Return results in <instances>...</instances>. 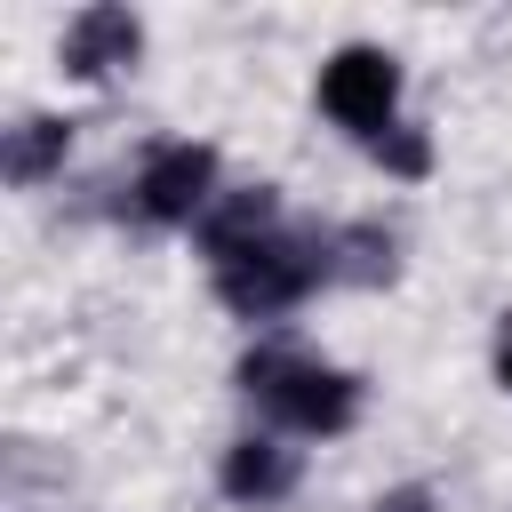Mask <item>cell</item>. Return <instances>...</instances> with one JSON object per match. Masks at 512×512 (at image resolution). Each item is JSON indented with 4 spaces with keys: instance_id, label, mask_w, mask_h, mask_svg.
Returning a JSON list of instances; mask_svg holds the SVG:
<instances>
[{
    "instance_id": "7a4b0ae2",
    "label": "cell",
    "mask_w": 512,
    "mask_h": 512,
    "mask_svg": "<svg viewBox=\"0 0 512 512\" xmlns=\"http://www.w3.org/2000/svg\"><path fill=\"white\" fill-rule=\"evenodd\" d=\"M208 264H216V296H224L240 320H280V312L304 304L320 280H336L328 240H296V232H264V240L224 248V256H208Z\"/></svg>"
},
{
    "instance_id": "8992f818",
    "label": "cell",
    "mask_w": 512,
    "mask_h": 512,
    "mask_svg": "<svg viewBox=\"0 0 512 512\" xmlns=\"http://www.w3.org/2000/svg\"><path fill=\"white\" fill-rule=\"evenodd\" d=\"M216 480H224V496H232V504H256V512H264V504H280V496L296 488V448H280V440H256V432H248V440H232V448H224V472H216Z\"/></svg>"
},
{
    "instance_id": "ba28073f",
    "label": "cell",
    "mask_w": 512,
    "mask_h": 512,
    "mask_svg": "<svg viewBox=\"0 0 512 512\" xmlns=\"http://www.w3.org/2000/svg\"><path fill=\"white\" fill-rule=\"evenodd\" d=\"M64 152H72V120L32 112V120H16V128H8L0 168H8V184H48V176L64 168Z\"/></svg>"
},
{
    "instance_id": "3957f363",
    "label": "cell",
    "mask_w": 512,
    "mask_h": 512,
    "mask_svg": "<svg viewBox=\"0 0 512 512\" xmlns=\"http://www.w3.org/2000/svg\"><path fill=\"white\" fill-rule=\"evenodd\" d=\"M320 112L336 120V128H352V136H384V128H400L392 112H400V56L392 48H368V40H352V48H336L328 64H320Z\"/></svg>"
},
{
    "instance_id": "30bf717a",
    "label": "cell",
    "mask_w": 512,
    "mask_h": 512,
    "mask_svg": "<svg viewBox=\"0 0 512 512\" xmlns=\"http://www.w3.org/2000/svg\"><path fill=\"white\" fill-rule=\"evenodd\" d=\"M376 512H432V488H416V480H408V488H384Z\"/></svg>"
},
{
    "instance_id": "5b68a950",
    "label": "cell",
    "mask_w": 512,
    "mask_h": 512,
    "mask_svg": "<svg viewBox=\"0 0 512 512\" xmlns=\"http://www.w3.org/2000/svg\"><path fill=\"white\" fill-rule=\"evenodd\" d=\"M64 72L72 80H112V72H128L136 56H144V24L128 16V8H112V0H96V8H80L72 24H64Z\"/></svg>"
},
{
    "instance_id": "8fae6325",
    "label": "cell",
    "mask_w": 512,
    "mask_h": 512,
    "mask_svg": "<svg viewBox=\"0 0 512 512\" xmlns=\"http://www.w3.org/2000/svg\"><path fill=\"white\" fill-rule=\"evenodd\" d=\"M496 376H504V392H512V320H504V336H496Z\"/></svg>"
},
{
    "instance_id": "52a82bcc",
    "label": "cell",
    "mask_w": 512,
    "mask_h": 512,
    "mask_svg": "<svg viewBox=\"0 0 512 512\" xmlns=\"http://www.w3.org/2000/svg\"><path fill=\"white\" fill-rule=\"evenodd\" d=\"M264 232H280V200H272V184L216 192V208L200 216V248H208V256H224V248H248V240H264Z\"/></svg>"
},
{
    "instance_id": "277c9868",
    "label": "cell",
    "mask_w": 512,
    "mask_h": 512,
    "mask_svg": "<svg viewBox=\"0 0 512 512\" xmlns=\"http://www.w3.org/2000/svg\"><path fill=\"white\" fill-rule=\"evenodd\" d=\"M216 208V152L176 136L136 168V216L144 224H200Z\"/></svg>"
},
{
    "instance_id": "6da1fadb",
    "label": "cell",
    "mask_w": 512,
    "mask_h": 512,
    "mask_svg": "<svg viewBox=\"0 0 512 512\" xmlns=\"http://www.w3.org/2000/svg\"><path fill=\"white\" fill-rule=\"evenodd\" d=\"M240 384L264 400L272 424H288L304 440H336L360 416V376H344V368H328V360H312L296 344H256L240 360Z\"/></svg>"
},
{
    "instance_id": "9c48e42d",
    "label": "cell",
    "mask_w": 512,
    "mask_h": 512,
    "mask_svg": "<svg viewBox=\"0 0 512 512\" xmlns=\"http://www.w3.org/2000/svg\"><path fill=\"white\" fill-rule=\"evenodd\" d=\"M376 160H384L392 176H424V168H432V144H424V128H384V136H376Z\"/></svg>"
}]
</instances>
